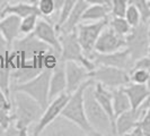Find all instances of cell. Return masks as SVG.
Segmentation results:
<instances>
[{
    "instance_id": "cell-41",
    "label": "cell",
    "mask_w": 150,
    "mask_h": 136,
    "mask_svg": "<svg viewBox=\"0 0 150 136\" xmlns=\"http://www.w3.org/2000/svg\"><path fill=\"white\" fill-rule=\"evenodd\" d=\"M146 85H147V87H148L150 91V70H149V78H148V81H147V84H146Z\"/></svg>"
},
{
    "instance_id": "cell-6",
    "label": "cell",
    "mask_w": 150,
    "mask_h": 136,
    "mask_svg": "<svg viewBox=\"0 0 150 136\" xmlns=\"http://www.w3.org/2000/svg\"><path fill=\"white\" fill-rule=\"evenodd\" d=\"M89 78L94 79V82L100 83L110 90L123 87L130 83V74L128 70L103 65L96 66L95 69L89 72Z\"/></svg>"
},
{
    "instance_id": "cell-36",
    "label": "cell",
    "mask_w": 150,
    "mask_h": 136,
    "mask_svg": "<svg viewBox=\"0 0 150 136\" xmlns=\"http://www.w3.org/2000/svg\"><path fill=\"white\" fill-rule=\"evenodd\" d=\"M88 5H104L111 8V0H85Z\"/></svg>"
},
{
    "instance_id": "cell-29",
    "label": "cell",
    "mask_w": 150,
    "mask_h": 136,
    "mask_svg": "<svg viewBox=\"0 0 150 136\" xmlns=\"http://www.w3.org/2000/svg\"><path fill=\"white\" fill-rule=\"evenodd\" d=\"M128 5V0H111V15L124 17Z\"/></svg>"
},
{
    "instance_id": "cell-10",
    "label": "cell",
    "mask_w": 150,
    "mask_h": 136,
    "mask_svg": "<svg viewBox=\"0 0 150 136\" xmlns=\"http://www.w3.org/2000/svg\"><path fill=\"white\" fill-rule=\"evenodd\" d=\"M69 97L70 94H68L67 92H63L59 94L57 98H54L52 101L49 102L47 107L44 109V111L42 113L40 120L36 122V126L34 127V130H33V135L34 136H38L41 135L44 130L51 122H53V120L60 116L62 109L64 108L67 101L69 100Z\"/></svg>"
},
{
    "instance_id": "cell-25",
    "label": "cell",
    "mask_w": 150,
    "mask_h": 136,
    "mask_svg": "<svg viewBox=\"0 0 150 136\" xmlns=\"http://www.w3.org/2000/svg\"><path fill=\"white\" fill-rule=\"evenodd\" d=\"M130 5L138 8L141 14V22L148 23L150 21V4L148 0H128Z\"/></svg>"
},
{
    "instance_id": "cell-27",
    "label": "cell",
    "mask_w": 150,
    "mask_h": 136,
    "mask_svg": "<svg viewBox=\"0 0 150 136\" xmlns=\"http://www.w3.org/2000/svg\"><path fill=\"white\" fill-rule=\"evenodd\" d=\"M124 18L128 21V23L132 27L138 26V25L141 23V14H140V11L138 10V8L135 7V6L130 5V4L128 5L125 15H124Z\"/></svg>"
},
{
    "instance_id": "cell-20",
    "label": "cell",
    "mask_w": 150,
    "mask_h": 136,
    "mask_svg": "<svg viewBox=\"0 0 150 136\" xmlns=\"http://www.w3.org/2000/svg\"><path fill=\"white\" fill-rule=\"evenodd\" d=\"M9 14H14V15L19 16L21 18H24V17H26L28 15H38L40 17H42L38 8V5L35 2H32V4L18 2V4H14V5L7 4L5 7L1 9L0 17L9 15Z\"/></svg>"
},
{
    "instance_id": "cell-12",
    "label": "cell",
    "mask_w": 150,
    "mask_h": 136,
    "mask_svg": "<svg viewBox=\"0 0 150 136\" xmlns=\"http://www.w3.org/2000/svg\"><path fill=\"white\" fill-rule=\"evenodd\" d=\"M64 70L67 78V92L68 94L74 93L83 82L89 78V70L83 65L76 61H64Z\"/></svg>"
},
{
    "instance_id": "cell-43",
    "label": "cell",
    "mask_w": 150,
    "mask_h": 136,
    "mask_svg": "<svg viewBox=\"0 0 150 136\" xmlns=\"http://www.w3.org/2000/svg\"><path fill=\"white\" fill-rule=\"evenodd\" d=\"M148 2H149V4H150V0H148Z\"/></svg>"
},
{
    "instance_id": "cell-39",
    "label": "cell",
    "mask_w": 150,
    "mask_h": 136,
    "mask_svg": "<svg viewBox=\"0 0 150 136\" xmlns=\"http://www.w3.org/2000/svg\"><path fill=\"white\" fill-rule=\"evenodd\" d=\"M8 1H9V0H0V11H1V9H2V8L7 5Z\"/></svg>"
},
{
    "instance_id": "cell-13",
    "label": "cell",
    "mask_w": 150,
    "mask_h": 136,
    "mask_svg": "<svg viewBox=\"0 0 150 136\" xmlns=\"http://www.w3.org/2000/svg\"><path fill=\"white\" fill-rule=\"evenodd\" d=\"M32 34L34 37H36L38 40H41L42 42H44L45 44L54 49L58 53H60L61 57V43L60 39H59V33L55 29V26L50 24L47 19L40 17L38 24H36V27Z\"/></svg>"
},
{
    "instance_id": "cell-32",
    "label": "cell",
    "mask_w": 150,
    "mask_h": 136,
    "mask_svg": "<svg viewBox=\"0 0 150 136\" xmlns=\"http://www.w3.org/2000/svg\"><path fill=\"white\" fill-rule=\"evenodd\" d=\"M138 124L142 128L143 135L150 136V107L147 109V111L142 116V118L138 121Z\"/></svg>"
},
{
    "instance_id": "cell-19",
    "label": "cell",
    "mask_w": 150,
    "mask_h": 136,
    "mask_svg": "<svg viewBox=\"0 0 150 136\" xmlns=\"http://www.w3.org/2000/svg\"><path fill=\"white\" fill-rule=\"evenodd\" d=\"M89 5L85 0H77L75 7L72 8L71 13L69 14L66 22L62 24L60 29L58 30V33H70L72 31H76V27L83 19V14L86 10V8Z\"/></svg>"
},
{
    "instance_id": "cell-21",
    "label": "cell",
    "mask_w": 150,
    "mask_h": 136,
    "mask_svg": "<svg viewBox=\"0 0 150 136\" xmlns=\"http://www.w3.org/2000/svg\"><path fill=\"white\" fill-rule=\"evenodd\" d=\"M112 95H113V109H114L115 118L119 115L125 112V111H128V110L131 109L130 100H129L128 95L125 94V92L123 91V87L113 89Z\"/></svg>"
},
{
    "instance_id": "cell-35",
    "label": "cell",
    "mask_w": 150,
    "mask_h": 136,
    "mask_svg": "<svg viewBox=\"0 0 150 136\" xmlns=\"http://www.w3.org/2000/svg\"><path fill=\"white\" fill-rule=\"evenodd\" d=\"M11 48L9 47L8 42L6 41V39L4 38V35L0 32V54H5L8 52V50H10Z\"/></svg>"
},
{
    "instance_id": "cell-15",
    "label": "cell",
    "mask_w": 150,
    "mask_h": 136,
    "mask_svg": "<svg viewBox=\"0 0 150 136\" xmlns=\"http://www.w3.org/2000/svg\"><path fill=\"white\" fill-rule=\"evenodd\" d=\"M67 90V78L64 70V61L60 60L58 66L52 69L50 78V90H49V101H52L59 94Z\"/></svg>"
},
{
    "instance_id": "cell-40",
    "label": "cell",
    "mask_w": 150,
    "mask_h": 136,
    "mask_svg": "<svg viewBox=\"0 0 150 136\" xmlns=\"http://www.w3.org/2000/svg\"><path fill=\"white\" fill-rule=\"evenodd\" d=\"M148 41H149V53H150V24H148Z\"/></svg>"
},
{
    "instance_id": "cell-17",
    "label": "cell",
    "mask_w": 150,
    "mask_h": 136,
    "mask_svg": "<svg viewBox=\"0 0 150 136\" xmlns=\"http://www.w3.org/2000/svg\"><path fill=\"white\" fill-rule=\"evenodd\" d=\"M123 91L128 95L131 103V109L133 110L138 109L143 101L150 97V91L146 84H137L130 82L128 85L123 86Z\"/></svg>"
},
{
    "instance_id": "cell-3",
    "label": "cell",
    "mask_w": 150,
    "mask_h": 136,
    "mask_svg": "<svg viewBox=\"0 0 150 136\" xmlns=\"http://www.w3.org/2000/svg\"><path fill=\"white\" fill-rule=\"evenodd\" d=\"M94 84L93 82L89 84L83 92V106L86 117L89 121L90 126L98 135H105L112 134L113 135V126L111 118L105 112V110L98 103L95 95H94Z\"/></svg>"
},
{
    "instance_id": "cell-42",
    "label": "cell",
    "mask_w": 150,
    "mask_h": 136,
    "mask_svg": "<svg viewBox=\"0 0 150 136\" xmlns=\"http://www.w3.org/2000/svg\"><path fill=\"white\" fill-rule=\"evenodd\" d=\"M0 134H2V132H1V129H0Z\"/></svg>"
},
{
    "instance_id": "cell-11",
    "label": "cell",
    "mask_w": 150,
    "mask_h": 136,
    "mask_svg": "<svg viewBox=\"0 0 150 136\" xmlns=\"http://www.w3.org/2000/svg\"><path fill=\"white\" fill-rule=\"evenodd\" d=\"M127 48L125 37L117 34L110 25H107L99 34L94 47V51L98 53H111Z\"/></svg>"
},
{
    "instance_id": "cell-38",
    "label": "cell",
    "mask_w": 150,
    "mask_h": 136,
    "mask_svg": "<svg viewBox=\"0 0 150 136\" xmlns=\"http://www.w3.org/2000/svg\"><path fill=\"white\" fill-rule=\"evenodd\" d=\"M64 1H66V0H53L54 8H55V13H60L61 8L64 5Z\"/></svg>"
},
{
    "instance_id": "cell-7",
    "label": "cell",
    "mask_w": 150,
    "mask_h": 136,
    "mask_svg": "<svg viewBox=\"0 0 150 136\" xmlns=\"http://www.w3.org/2000/svg\"><path fill=\"white\" fill-rule=\"evenodd\" d=\"M110 18H105L102 21H96L94 23H79L76 27V33L78 41L83 48L85 54L89 58V56L94 52V47L102 31L108 25Z\"/></svg>"
},
{
    "instance_id": "cell-1",
    "label": "cell",
    "mask_w": 150,
    "mask_h": 136,
    "mask_svg": "<svg viewBox=\"0 0 150 136\" xmlns=\"http://www.w3.org/2000/svg\"><path fill=\"white\" fill-rule=\"evenodd\" d=\"M13 110H14V125L18 129L19 136H26L30 126L33 122H38L44 109L30 95L14 91Z\"/></svg>"
},
{
    "instance_id": "cell-37",
    "label": "cell",
    "mask_w": 150,
    "mask_h": 136,
    "mask_svg": "<svg viewBox=\"0 0 150 136\" xmlns=\"http://www.w3.org/2000/svg\"><path fill=\"white\" fill-rule=\"evenodd\" d=\"M128 135L130 136H144L143 135V132H142V128L140 127V125L139 124H137L134 127L132 128V130L129 133Z\"/></svg>"
},
{
    "instance_id": "cell-28",
    "label": "cell",
    "mask_w": 150,
    "mask_h": 136,
    "mask_svg": "<svg viewBox=\"0 0 150 136\" xmlns=\"http://www.w3.org/2000/svg\"><path fill=\"white\" fill-rule=\"evenodd\" d=\"M149 78V70L143 68H133L130 73V82L137 84H147Z\"/></svg>"
},
{
    "instance_id": "cell-22",
    "label": "cell",
    "mask_w": 150,
    "mask_h": 136,
    "mask_svg": "<svg viewBox=\"0 0 150 136\" xmlns=\"http://www.w3.org/2000/svg\"><path fill=\"white\" fill-rule=\"evenodd\" d=\"M111 14V8L104 5H89L83 14V21L87 22H96L108 18Z\"/></svg>"
},
{
    "instance_id": "cell-14",
    "label": "cell",
    "mask_w": 150,
    "mask_h": 136,
    "mask_svg": "<svg viewBox=\"0 0 150 136\" xmlns=\"http://www.w3.org/2000/svg\"><path fill=\"white\" fill-rule=\"evenodd\" d=\"M21 21L22 18L14 14L0 17V32L6 39L10 48L13 42L16 39H18L21 34Z\"/></svg>"
},
{
    "instance_id": "cell-23",
    "label": "cell",
    "mask_w": 150,
    "mask_h": 136,
    "mask_svg": "<svg viewBox=\"0 0 150 136\" xmlns=\"http://www.w3.org/2000/svg\"><path fill=\"white\" fill-rule=\"evenodd\" d=\"M108 25L115 31L117 34H120L122 37H127L129 33L132 30V26L128 23V21L124 17H117V16H113L112 19H110Z\"/></svg>"
},
{
    "instance_id": "cell-34",
    "label": "cell",
    "mask_w": 150,
    "mask_h": 136,
    "mask_svg": "<svg viewBox=\"0 0 150 136\" xmlns=\"http://www.w3.org/2000/svg\"><path fill=\"white\" fill-rule=\"evenodd\" d=\"M133 68H143V69L150 70V53L143 56L139 59H137L134 61V64H133Z\"/></svg>"
},
{
    "instance_id": "cell-9",
    "label": "cell",
    "mask_w": 150,
    "mask_h": 136,
    "mask_svg": "<svg viewBox=\"0 0 150 136\" xmlns=\"http://www.w3.org/2000/svg\"><path fill=\"white\" fill-rule=\"evenodd\" d=\"M89 59L93 60L96 66H99V65L112 66V67L122 68L125 70L133 67V64H134V60L132 59L128 48L111 53H98L94 51L89 56Z\"/></svg>"
},
{
    "instance_id": "cell-18",
    "label": "cell",
    "mask_w": 150,
    "mask_h": 136,
    "mask_svg": "<svg viewBox=\"0 0 150 136\" xmlns=\"http://www.w3.org/2000/svg\"><path fill=\"white\" fill-rule=\"evenodd\" d=\"M140 120L137 110L130 109L115 118V135H128Z\"/></svg>"
},
{
    "instance_id": "cell-2",
    "label": "cell",
    "mask_w": 150,
    "mask_h": 136,
    "mask_svg": "<svg viewBox=\"0 0 150 136\" xmlns=\"http://www.w3.org/2000/svg\"><path fill=\"white\" fill-rule=\"evenodd\" d=\"M93 82H94V79L88 78L74 93H71L66 106L60 113L62 118L75 124L78 128H80L87 135H98L94 130V128L90 126L89 121L86 117L85 106H83V92L86 90V87Z\"/></svg>"
},
{
    "instance_id": "cell-24",
    "label": "cell",
    "mask_w": 150,
    "mask_h": 136,
    "mask_svg": "<svg viewBox=\"0 0 150 136\" xmlns=\"http://www.w3.org/2000/svg\"><path fill=\"white\" fill-rule=\"evenodd\" d=\"M38 18H40V16L38 15H28L22 18V21H21V34H24V35L32 34L36 27Z\"/></svg>"
},
{
    "instance_id": "cell-4",
    "label": "cell",
    "mask_w": 150,
    "mask_h": 136,
    "mask_svg": "<svg viewBox=\"0 0 150 136\" xmlns=\"http://www.w3.org/2000/svg\"><path fill=\"white\" fill-rule=\"evenodd\" d=\"M52 70L44 69L34 78L24 83L15 84L11 86V91L23 92L30 98H33L43 109L49 105V90H50V78Z\"/></svg>"
},
{
    "instance_id": "cell-8",
    "label": "cell",
    "mask_w": 150,
    "mask_h": 136,
    "mask_svg": "<svg viewBox=\"0 0 150 136\" xmlns=\"http://www.w3.org/2000/svg\"><path fill=\"white\" fill-rule=\"evenodd\" d=\"M127 48L133 60H137L149 53L148 41V23L141 22L138 26L132 27L131 32L125 37Z\"/></svg>"
},
{
    "instance_id": "cell-33",
    "label": "cell",
    "mask_w": 150,
    "mask_h": 136,
    "mask_svg": "<svg viewBox=\"0 0 150 136\" xmlns=\"http://www.w3.org/2000/svg\"><path fill=\"white\" fill-rule=\"evenodd\" d=\"M0 108L13 111V101L11 99L6 95V93L0 89Z\"/></svg>"
},
{
    "instance_id": "cell-31",
    "label": "cell",
    "mask_w": 150,
    "mask_h": 136,
    "mask_svg": "<svg viewBox=\"0 0 150 136\" xmlns=\"http://www.w3.org/2000/svg\"><path fill=\"white\" fill-rule=\"evenodd\" d=\"M14 122V115L10 110H6L0 108V129L4 134V132Z\"/></svg>"
},
{
    "instance_id": "cell-26",
    "label": "cell",
    "mask_w": 150,
    "mask_h": 136,
    "mask_svg": "<svg viewBox=\"0 0 150 136\" xmlns=\"http://www.w3.org/2000/svg\"><path fill=\"white\" fill-rule=\"evenodd\" d=\"M76 2H77V0H66V1H64V5L62 6L60 13H59L58 22H57V24H55V29H57V31L59 30L61 26H62V24L66 22V19L68 18L69 14H70L71 10H72V8L75 7Z\"/></svg>"
},
{
    "instance_id": "cell-16",
    "label": "cell",
    "mask_w": 150,
    "mask_h": 136,
    "mask_svg": "<svg viewBox=\"0 0 150 136\" xmlns=\"http://www.w3.org/2000/svg\"><path fill=\"white\" fill-rule=\"evenodd\" d=\"M94 95L98 101V103L102 106V108L105 110V112L111 118L113 126V135H115V115H114V109H113L112 90L105 87L100 83L95 82V84H94Z\"/></svg>"
},
{
    "instance_id": "cell-5",
    "label": "cell",
    "mask_w": 150,
    "mask_h": 136,
    "mask_svg": "<svg viewBox=\"0 0 150 136\" xmlns=\"http://www.w3.org/2000/svg\"><path fill=\"white\" fill-rule=\"evenodd\" d=\"M59 39L61 43V60L79 62L89 72L95 69L96 65L85 54L78 41L76 31H72L70 33H59Z\"/></svg>"
},
{
    "instance_id": "cell-30",
    "label": "cell",
    "mask_w": 150,
    "mask_h": 136,
    "mask_svg": "<svg viewBox=\"0 0 150 136\" xmlns=\"http://www.w3.org/2000/svg\"><path fill=\"white\" fill-rule=\"evenodd\" d=\"M35 4L38 5V8L42 17H49L55 13L53 0H38Z\"/></svg>"
}]
</instances>
